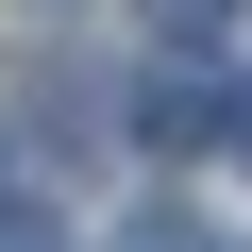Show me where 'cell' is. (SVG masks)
<instances>
[{"label":"cell","instance_id":"cell-2","mask_svg":"<svg viewBox=\"0 0 252 252\" xmlns=\"http://www.w3.org/2000/svg\"><path fill=\"white\" fill-rule=\"evenodd\" d=\"M0 252H51V235H34V219H17V202H0Z\"/></svg>","mask_w":252,"mask_h":252},{"label":"cell","instance_id":"cell-1","mask_svg":"<svg viewBox=\"0 0 252 252\" xmlns=\"http://www.w3.org/2000/svg\"><path fill=\"white\" fill-rule=\"evenodd\" d=\"M118 252H202V219H135V235H118Z\"/></svg>","mask_w":252,"mask_h":252}]
</instances>
